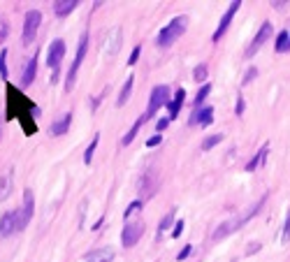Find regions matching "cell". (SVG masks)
<instances>
[{
	"mask_svg": "<svg viewBox=\"0 0 290 262\" xmlns=\"http://www.w3.org/2000/svg\"><path fill=\"white\" fill-rule=\"evenodd\" d=\"M265 202H267V195H265V197H260V200H258V204H255V207H251V209H248V211L244 213V216H237V218L223 220V223H221V225H218L216 230H214L212 239H214V241H221V239H225V237H228V234H232V232L242 230V227L246 225L248 220H251V218H253V216H255V213L260 211V207H262Z\"/></svg>",
	"mask_w": 290,
	"mask_h": 262,
	"instance_id": "6da1fadb",
	"label": "cell"
},
{
	"mask_svg": "<svg viewBox=\"0 0 290 262\" xmlns=\"http://www.w3.org/2000/svg\"><path fill=\"white\" fill-rule=\"evenodd\" d=\"M186 28H188V17H174L165 28H160V33L156 37V44L160 49H167V47H172L186 33Z\"/></svg>",
	"mask_w": 290,
	"mask_h": 262,
	"instance_id": "7a4b0ae2",
	"label": "cell"
},
{
	"mask_svg": "<svg viewBox=\"0 0 290 262\" xmlns=\"http://www.w3.org/2000/svg\"><path fill=\"white\" fill-rule=\"evenodd\" d=\"M169 86L167 84H158V86H153V91H151V95H149V107H146V111L142 116H144L146 121H151L153 116L158 114V111L163 109V107H167V102H169Z\"/></svg>",
	"mask_w": 290,
	"mask_h": 262,
	"instance_id": "3957f363",
	"label": "cell"
},
{
	"mask_svg": "<svg viewBox=\"0 0 290 262\" xmlns=\"http://www.w3.org/2000/svg\"><path fill=\"white\" fill-rule=\"evenodd\" d=\"M86 51H88V33H84V35L79 37L77 54H74V61H72V65H70V70H67L65 93H67V91H72V88H74V81H77V72H79V67H81V63H84V58H86Z\"/></svg>",
	"mask_w": 290,
	"mask_h": 262,
	"instance_id": "277c9868",
	"label": "cell"
},
{
	"mask_svg": "<svg viewBox=\"0 0 290 262\" xmlns=\"http://www.w3.org/2000/svg\"><path fill=\"white\" fill-rule=\"evenodd\" d=\"M63 56H65V42L58 37V40H54V42L49 44V49H47V65L51 67V84H56V81H58Z\"/></svg>",
	"mask_w": 290,
	"mask_h": 262,
	"instance_id": "5b68a950",
	"label": "cell"
},
{
	"mask_svg": "<svg viewBox=\"0 0 290 262\" xmlns=\"http://www.w3.org/2000/svg\"><path fill=\"white\" fill-rule=\"evenodd\" d=\"M40 24H42V12L40 10H28L24 17V33H21V42L24 47H31L35 42V35L40 31Z\"/></svg>",
	"mask_w": 290,
	"mask_h": 262,
	"instance_id": "8992f818",
	"label": "cell"
},
{
	"mask_svg": "<svg viewBox=\"0 0 290 262\" xmlns=\"http://www.w3.org/2000/svg\"><path fill=\"white\" fill-rule=\"evenodd\" d=\"M121 47H123V28L121 26H114L103 37V56L105 58H114Z\"/></svg>",
	"mask_w": 290,
	"mask_h": 262,
	"instance_id": "52a82bcc",
	"label": "cell"
},
{
	"mask_svg": "<svg viewBox=\"0 0 290 262\" xmlns=\"http://www.w3.org/2000/svg\"><path fill=\"white\" fill-rule=\"evenodd\" d=\"M21 209H12L0 216V237H12L17 232H21Z\"/></svg>",
	"mask_w": 290,
	"mask_h": 262,
	"instance_id": "ba28073f",
	"label": "cell"
},
{
	"mask_svg": "<svg viewBox=\"0 0 290 262\" xmlns=\"http://www.w3.org/2000/svg\"><path fill=\"white\" fill-rule=\"evenodd\" d=\"M142 234H144V220H130V223H126V227H123L121 232V246L123 248H130V246H135L142 239Z\"/></svg>",
	"mask_w": 290,
	"mask_h": 262,
	"instance_id": "9c48e42d",
	"label": "cell"
},
{
	"mask_svg": "<svg viewBox=\"0 0 290 262\" xmlns=\"http://www.w3.org/2000/svg\"><path fill=\"white\" fill-rule=\"evenodd\" d=\"M269 40H272V21H262L258 33H255V37H253V42L246 47V58L258 54V51L265 47V42H269Z\"/></svg>",
	"mask_w": 290,
	"mask_h": 262,
	"instance_id": "30bf717a",
	"label": "cell"
},
{
	"mask_svg": "<svg viewBox=\"0 0 290 262\" xmlns=\"http://www.w3.org/2000/svg\"><path fill=\"white\" fill-rule=\"evenodd\" d=\"M239 7H242V0H235V3H230V7L225 10V14L221 17V24H218V28L214 31V35H212V42L216 44V42H221V37L228 33V28H230V24H232V19H235V14L239 12Z\"/></svg>",
	"mask_w": 290,
	"mask_h": 262,
	"instance_id": "8fae6325",
	"label": "cell"
},
{
	"mask_svg": "<svg viewBox=\"0 0 290 262\" xmlns=\"http://www.w3.org/2000/svg\"><path fill=\"white\" fill-rule=\"evenodd\" d=\"M33 213H35V195L31 188L24 190V207H21V227H28Z\"/></svg>",
	"mask_w": 290,
	"mask_h": 262,
	"instance_id": "7c38bea8",
	"label": "cell"
},
{
	"mask_svg": "<svg viewBox=\"0 0 290 262\" xmlns=\"http://www.w3.org/2000/svg\"><path fill=\"white\" fill-rule=\"evenodd\" d=\"M214 121V107L205 104L202 109H193L190 118H188V125H209Z\"/></svg>",
	"mask_w": 290,
	"mask_h": 262,
	"instance_id": "4fadbf2b",
	"label": "cell"
},
{
	"mask_svg": "<svg viewBox=\"0 0 290 262\" xmlns=\"http://www.w3.org/2000/svg\"><path fill=\"white\" fill-rule=\"evenodd\" d=\"M183 102H186V88H181V86H179V88H176V93H174V98L167 102V118H169V121H174L176 116H179Z\"/></svg>",
	"mask_w": 290,
	"mask_h": 262,
	"instance_id": "5bb4252c",
	"label": "cell"
},
{
	"mask_svg": "<svg viewBox=\"0 0 290 262\" xmlns=\"http://www.w3.org/2000/svg\"><path fill=\"white\" fill-rule=\"evenodd\" d=\"M84 262H112L114 260V250L112 248H95V250H88V253H84V257H81Z\"/></svg>",
	"mask_w": 290,
	"mask_h": 262,
	"instance_id": "9a60e30c",
	"label": "cell"
},
{
	"mask_svg": "<svg viewBox=\"0 0 290 262\" xmlns=\"http://www.w3.org/2000/svg\"><path fill=\"white\" fill-rule=\"evenodd\" d=\"M70 125H72V114L67 111V114H63L58 121H54L51 125H49V133L54 135V137H61V135H67Z\"/></svg>",
	"mask_w": 290,
	"mask_h": 262,
	"instance_id": "2e32d148",
	"label": "cell"
},
{
	"mask_svg": "<svg viewBox=\"0 0 290 262\" xmlns=\"http://www.w3.org/2000/svg\"><path fill=\"white\" fill-rule=\"evenodd\" d=\"M35 77H37V56H33L31 61L26 63L24 74H21V88H28L35 81Z\"/></svg>",
	"mask_w": 290,
	"mask_h": 262,
	"instance_id": "e0dca14e",
	"label": "cell"
},
{
	"mask_svg": "<svg viewBox=\"0 0 290 262\" xmlns=\"http://www.w3.org/2000/svg\"><path fill=\"white\" fill-rule=\"evenodd\" d=\"M12 186H14V174L12 170H7L0 174V202H5L7 197L12 195Z\"/></svg>",
	"mask_w": 290,
	"mask_h": 262,
	"instance_id": "ac0fdd59",
	"label": "cell"
},
{
	"mask_svg": "<svg viewBox=\"0 0 290 262\" xmlns=\"http://www.w3.org/2000/svg\"><path fill=\"white\" fill-rule=\"evenodd\" d=\"M79 0H58V3H54V14L58 19H65L67 14H72L74 10H77Z\"/></svg>",
	"mask_w": 290,
	"mask_h": 262,
	"instance_id": "d6986e66",
	"label": "cell"
},
{
	"mask_svg": "<svg viewBox=\"0 0 290 262\" xmlns=\"http://www.w3.org/2000/svg\"><path fill=\"white\" fill-rule=\"evenodd\" d=\"M267 153H269V144H262V149L255 153V158H251L246 163V172H255V170H258L260 165L267 160Z\"/></svg>",
	"mask_w": 290,
	"mask_h": 262,
	"instance_id": "ffe728a7",
	"label": "cell"
},
{
	"mask_svg": "<svg viewBox=\"0 0 290 262\" xmlns=\"http://www.w3.org/2000/svg\"><path fill=\"white\" fill-rule=\"evenodd\" d=\"M144 123H146V118H144V116H139L137 121L133 123V128L128 130V133H126V137H123V140H121V144H123V147H128V144H133V140H135V137H137V133H139V130H142V125H144Z\"/></svg>",
	"mask_w": 290,
	"mask_h": 262,
	"instance_id": "44dd1931",
	"label": "cell"
},
{
	"mask_svg": "<svg viewBox=\"0 0 290 262\" xmlns=\"http://www.w3.org/2000/svg\"><path fill=\"white\" fill-rule=\"evenodd\" d=\"M274 49H276V54H285V51H290V31L278 33L276 42H274Z\"/></svg>",
	"mask_w": 290,
	"mask_h": 262,
	"instance_id": "7402d4cb",
	"label": "cell"
},
{
	"mask_svg": "<svg viewBox=\"0 0 290 262\" xmlns=\"http://www.w3.org/2000/svg\"><path fill=\"white\" fill-rule=\"evenodd\" d=\"M209 93H212V84L207 81V84L200 86L198 95H195V100H193V109H202V107H205V100H207V95H209Z\"/></svg>",
	"mask_w": 290,
	"mask_h": 262,
	"instance_id": "603a6c76",
	"label": "cell"
},
{
	"mask_svg": "<svg viewBox=\"0 0 290 262\" xmlns=\"http://www.w3.org/2000/svg\"><path fill=\"white\" fill-rule=\"evenodd\" d=\"M133 79H135V77H128L126 84H123V88L119 91V98H116V107H123V104L128 102L130 93H133Z\"/></svg>",
	"mask_w": 290,
	"mask_h": 262,
	"instance_id": "cb8c5ba5",
	"label": "cell"
},
{
	"mask_svg": "<svg viewBox=\"0 0 290 262\" xmlns=\"http://www.w3.org/2000/svg\"><path fill=\"white\" fill-rule=\"evenodd\" d=\"M225 140V135L223 133H216V135H209V137H205V140H202V144H200V149H202V151H212L214 147H218V144H221V142Z\"/></svg>",
	"mask_w": 290,
	"mask_h": 262,
	"instance_id": "d4e9b609",
	"label": "cell"
},
{
	"mask_svg": "<svg viewBox=\"0 0 290 262\" xmlns=\"http://www.w3.org/2000/svg\"><path fill=\"white\" fill-rule=\"evenodd\" d=\"M174 223H176V220H174V209H169V211L163 216V220L158 223V234H156V237L160 239V237H163V232L167 230L169 225H174Z\"/></svg>",
	"mask_w": 290,
	"mask_h": 262,
	"instance_id": "484cf974",
	"label": "cell"
},
{
	"mask_svg": "<svg viewBox=\"0 0 290 262\" xmlns=\"http://www.w3.org/2000/svg\"><path fill=\"white\" fill-rule=\"evenodd\" d=\"M98 144H100V133H95V135H93L91 144H88V147H86V151H84V163H86V165H91V160H93V153H95Z\"/></svg>",
	"mask_w": 290,
	"mask_h": 262,
	"instance_id": "4316f807",
	"label": "cell"
},
{
	"mask_svg": "<svg viewBox=\"0 0 290 262\" xmlns=\"http://www.w3.org/2000/svg\"><path fill=\"white\" fill-rule=\"evenodd\" d=\"M207 72H209L207 63H200V65L193 70V81L195 84H207Z\"/></svg>",
	"mask_w": 290,
	"mask_h": 262,
	"instance_id": "83f0119b",
	"label": "cell"
},
{
	"mask_svg": "<svg viewBox=\"0 0 290 262\" xmlns=\"http://www.w3.org/2000/svg\"><path fill=\"white\" fill-rule=\"evenodd\" d=\"M142 207H144V200H135V202H130V207H128L126 209V211H123V218H130V216H133V213L135 211H137V209H142Z\"/></svg>",
	"mask_w": 290,
	"mask_h": 262,
	"instance_id": "f1b7e54d",
	"label": "cell"
},
{
	"mask_svg": "<svg viewBox=\"0 0 290 262\" xmlns=\"http://www.w3.org/2000/svg\"><path fill=\"white\" fill-rule=\"evenodd\" d=\"M290 241V209H288V216H285V223H283V232H281V244H288Z\"/></svg>",
	"mask_w": 290,
	"mask_h": 262,
	"instance_id": "f546056e",
	"label": "cell"
},
{
	"mask_svg": "<svg viewBox=\"0 0 290 262\" xmlns=\"http://www.w3.org/2000/svg\"><path fill=\"white\" fill-rule=\"evenodd\" d=\"M258 77V67H248L246 70V74H244V79H242V86H248L251 81Z\"/></svg>",
	"mask_w": 290,
	"mask_h": 262,
	"instance_id": "4dcf8cb0",
	"label": "cell"
},
{
	"mask_svg": "<svg viewBox=\"0 0 290 262\" xmlns=\"http://www.w3.org/2000/svg\"><path fill=\"white\" fill-rule=\"evenodd\" d=\"M181 234H183V220L179 218V220H176V223H174V225H172V237H174V239H179V237H181Z\"/></svg>",
	"mask_w": 290,
	"mask_h": 262,
	"instance_id": "1f68e13d",
	"label": "cell"
},
{
	"mask_svg": "<svg viewBox=\"0 0 290 262\" xmlns=\"http://www.w3.org/2000/svg\"><path fill=\"white\" fill-rule=\"evenodd\" d=\"M7 33H10V26H7V21L3 17H0V44L5 42V37H7Z\"/></svg>",
	"mask_w": 290,
	"mask_h": 262,
	"instance_id": "d6a6232c",
	"label": "cell"
},
{
	"mask_svg": "<svg viewBox=\"0 0 290 262\" xmlns=\"http://www.w3.org/2000/svg\"><path fill=\"white\" fill-rule=\"evenodd\" d=\"M190 253H193V244H186L181 250H179V255H176V260H186V257L190 255Z\"/></svg>",
	"mask_w": 290,
	"mask_h": 262,
	"instance_id": "836d02e7",
	"label": "cell"
},
{
	"mask_svg": "<svg viewBox=\"0 0 290 262\" xmlns=\"http://www.w3.org/2000/svg\"><path fill=\"white\" fill-rule=\"evenodd\" d=\"M160 142H163V135H153V137H149V140H146V147L153 149V147H158Z\"/></svg>",
	"mask_w": 290,
	"mask_h": 262,
	"instance_id": "e575fe53",
	"label": "cell"
},
{
	"mask_svg": "<svg viewBox=\"0 0 290 262\" xmlns=\"http://www.w3.org/2000/svg\"><path fill=\"white\" fill-rule=\"evenodd\" d=\"M139 54H142V47H135L133 54H130V58H128V65H135V63L139 61Z\"/></svg>",
	"mask_w": 290,
	"mask_h": 262,
	"instance_id": "d590c367",
	"label": "cell"
},
{
	"mask_svg": "<svg viewBox=\"0 0 290 262\" xmlns=\"http://www.w3.org/2000/svg\"><path fill=\"white\" fill-rule=\"evenodd\" d=\"M167 125H169V118H167V116H163L160 121H156V133L160 135V133H163L165 128H167Z\"/></svg>",
	"mask_w": 290,
	"mask_h": 262,
	"instance_id": "8d00e7d4",
	"label": "cell"
},
{
	"mask_svg": "<svg viewBox=\"0 0 290 262\" xmlns=\"http://www.w3.org/2000/svg\"><path fill=\"white\" fill-rule=\"evenodd\" d=\"M0 77L3 79H7V65H5V51L0 54Z\"/></svg>",
	"mask_w": 290,
	"mask_h": 262,
	"instance_id": "74e56055",
	"label": "cell"
},
{
	"mask_svg": "<svg viewBox=\"0 0 290 262\" xmlns=\"http://www.w3.org/2000/svg\"><path fill=\"white\" fill-rule=\"evenodd\" d=\"M242 114H244V98L239 95L237 98V116H242Z\"/></svg>",
	"mask_w": 290,
	"mask_h": 262,
	"instance_id": "f35d334b",
	"label": "cell"
},
{
	"mask_svg": "<svg viewBox=\"0 0 290 262\" xmlns=\"http://www.w3.org/2000/svg\"><path fill=\"white\" fill-rule=\"evenodd\" d=\"M258 250H260V244H251V248H248L246 253L251 255V253H258Z\"/></svg>",
	"mask_w": 290,
	"mask_h": 262,
	"instance_id": "ab89813d",
	"label": "cell"
}]
</instances>
